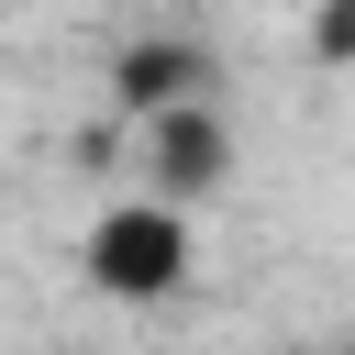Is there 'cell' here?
I'll return each mask as SVG.
<instances>
[{"mask_svg":"<svg viewBox=\"0 0 355 355\" xmlns=\"http://www.w3.org/2000/svg\"><path fill=\"white\" fill-rule=\"evenodd\" d=\"M144 166H155V200H211L233 178V133L211 100H166L144 111Z\"/></svg>","mask_w":355,"mask_h":355,"instance_id":"2","label":"cell"},{"mask_svg":"<svg viewBox=\"0 0 355 355\" xmlns=\"http://www.w3.org/2000/svg\"><path fill=\"white\" fill-rule=\"evenodd\" d=\"M111 89H122V111H166V100H211V89H222V67H211V44L155 33V44H133V55L111 67Z\"/></svg>","mask_w":355,"mask_h":355,"instance_id":"3","label":"cell"},{"mask_svg":"<svg viewBox=\"0 0 355 355\" xmlns=\"http://www.w3.org/2000/svg\"><path fill=\"white\" fill-rule=\"evenodd\" d=\"M311 44H322V67H344V55H355V0H322V22H311Z\"/></svg>","mask_w":355,"mask_h":355,"instance_id":"4","label":"cell"},{"mask_svg":"<svg viewBox=\"0 0 355 355\" xmlns=\"http://www.w3.org/2000/svg\"><path fill=\"white\" fill-rule=\"evenodd\" d=\"M189 266H200V233H189V200H111L100 222H89V288L100 300H178L189 288Z\"/></svg>","mask_w":355,"mask_h":355,"instance_id":"1","label":"cell"}]
</instances>
